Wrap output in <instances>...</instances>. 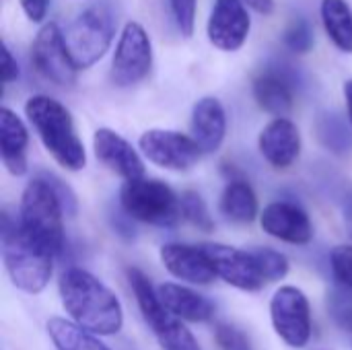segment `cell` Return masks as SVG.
<instances>
[{
    "mask_svg": "<svg viewBox=\"0 0 352 350\" xmlns=\"http://www.w3.org/2000/svg\"><path fill=\"white\" fill-rule=\"evenodd\" d=\"M62 307L78 326L97 336H113L124 326V311L116 293L82 268H66L58 281Z\"/></svg>",
    "mask_w": 352,
    "mask_h": 350,
    "instance_id": "6da1fadb",
    "label": "cell"
},
{
    "mask_svg": "<svg viewBox=\"0 0 352 350\" xmlns=\"http://www.w3.org/2000/svg\"><path fill=\"white\" fill-rule=\"evenodd\" d=\"M25 116L60 167L80 171L87 165L85 144L76 134L74 120L60 101L47 95H33L25 103Z\"/></svg>",
    "mask_w": 352,
    "mask_h": 350,
    "instance_id": "7a4b0ae2",
    "label": "cell"
},
{
    "mask_svg": "<svg viewBox=\"0 0 352 350\" xmlns=\"http://www.w3.org/2000/svg\"><path fill=\"white\" fill-rule=\"evenodd\" d=\"M54 258L25 233L19 219H12L6 210L2 212V260L10 283L19 291L27 295L41 293L52 278Z\"/></svg>",
    "mask_w": 352,
    "mask_h": 350,
    "instance_id": "3957f363",
    "label": "cell"
},
{
    "mask_svg": "<svg viewBox=\"0 0 352 350\" xmlns=\"http://www.w3.org/2000/svg\"><path fill=\"white\" fill-rule=\"evenodd\" d=\"M64 217L66 210L54 186L43 175L33 177L23 190L19 221L25 233L52 256L64 252Z\"/></svg>",
    "mask_w": 352,
    "mask_h": 350,
    "instance_id": "277c9868",
    "label": "cell"
},
{
    "mask_svg": "<svg viewBox=\"0 0 352 350\" xmlns=\"http://www.w3.org/2000/svg\"><path fill=\"white\" fill-rule=\"evenodd\" d=\"M122 210L138 223L169 229L182 219L179 196L161 179H128L120 190Z\"/></svg>",
    "mask_w": 352,
    "mask_h": 350,
    "instance_id": "5b68a950",
    "label": "cell"
},
{
    "mask_svg": "<svg viewBox=\"0 0 352 350\" xmlns=\"http://www.w3.org/2000/svg\"><path fill=\"white\" fill-rule=\"evenodd\" d=\"M128 283L136 297L138 309L153 330L157 342L163 350H202L196 336L184 324L182 318L171 314L159 299L157 289H153L146 274L138 268H128Z\"/></svg>",
    "mask_w": 352,
    "mask_h": 350,
    "instance_id": "8992f818",
    "label": "cell"
},
{
    "mask_svg": "<svg viewBox=\"0 0 352 350\" xmlns=\"http://www.w3.org/2000/svg\"><path fill=\"white\" fill-rule=\"evenodd\" d=\"M113 37L116 19L105 4L89 6L64 31L66 47L78 70H87L97 64L109 52Z\"/></svg>",
    "mask_w": 352,
    "mask_h": 350,
    "instance_id": "52a82bcc",
    "label": "cell"
},
{
    "mask_svg": "<svg viewBox=\"0 0 352 350\" xmlns=\"http://www.w3.org/2000/svg\"><path fill=\"white\" fill-rule=\"evenodd\" d=\"M153 68V43L138 21H128L118 39L111 58V83L116 87H134L148 76Z\"/></svg>",
    "mask_w": 352,
    "mask_h": 350,
    "instance_id": "ba28073f",
    "label": "cell"
},
{
    "mask_svg": "<svg viewBox=\"0 0 352 350\" xmlns=\"http://www.w3.org/2000/svg\"><path fill=\"white\" fill-rule=\"evenodd\" d=\"M270 320L276 336L291 349H303L311 338V307L299 287L285 285L270 299Z\"/></svg>",
    "mask_w": 352,
    "mask_h": 350,
    "instance_id": "9c48e42d",
    "label": "cell"
},
{
    "mask_svg": "<svg viewBox=\"0 0 352 350\" xmlns=\"http://www.w3.org/2000/svg\"><path fill=\"white\" fill-rule=\"evenodd\" d=\"M31 62L35 72L56 87H72L78 78V66L66 47L64 31L58 23H45L37 31L31 45Z\"/></svg>",
    "mask_w": 352,
    "mask_h": 350,
    "instance_id": "30bf717a",
    "label": "cell"
},
{
    "mask_svg": "<svg viewBox=\"0 0 352 350\" xmlns=\"http://www.w3.org/2000/svg\"><path fill=\"white\" fill-rule=\"evenodd\" d=\"M138 146L151 163L169 171H190L204 155L194 136L163 128L146 130Z\"/></svg>",
    "mask_w": 352,
    "mask_h": 350,
    "instance_id": "8fae6325",
    "label": "cell"
},
{
    "mask_svg": "<svg viewBox=\"0 0 352 350\" xmlns=\"http://www.w3.org/2000/svg\"><path fill=\"white\" fill-rule=\"evenodd\" d=\"M252 31V19L245 0H217L208 23V41L223 52H237L243 47Z\"/></svg>",
    "mask_w": 352,
    "mask_h": 350,
    "instance_id": "7c38bea8",
    "label": "cell"
},
{
    "mask_svg": "<svg viewBox=\"0 0 352 350\" xmlns=\"http://www.w3.org/2000/svg\"><path fill=\"white\" fill-rule=\"evenodd\" d=\"M204 250L214 264L217 276L227 285L245 293H258L266 285L252 250H239L223 243H206Z\"/></svg>",
    "mask_w": 352,
    "mask_h": 350,
    "instance_id": "4fadbf2b",
    "label": "cell"
},
{
    "mask_svg": "<svg viewBox=\"0 0 352 350\" xmlns=\"http://www.w3.org/2000/svg\"><path fill=\"white\" fill-rule=\"evenodd\" d=\"M260 227L274 239L291 245H307L314 239V223L309 215L293 202H270L260 212Z\"/></svg>",
    "mask_w": 352,
    "mask_h": 350,
    "instance_id": "5bb4252c",
    "label": "cell"
},
{
    "mask_svg": "<svg viewBox=\"0 0 352 350\" xmlns=\"http://www.w3.org/2000/svg\"><path fill=\"white\" fill-rule=\"evenodd\" d=\"M165 270L190 285H210L217 276L214 264L204 245L165 243L159 252Z\"/></svg>",
    "mask_w": 352,
    "mask_h": 350,
    "instance_id": "9a60e30c",
    "label": "cell"
},
{
    "mask_svg": "<svg viewBox=\"0 0 352 350\" xmlns=\"http://www.w3.org/2000/svg\"><path fill=\"white\" fill-rule=\"evenodd\" d=\"M93 151L97 161L122 179L144 177V163L138 151L116 130L99 128L93 134Z\"/></svg>",
    "mask_w": 352,
    "mask_h": 350,
    "instance_id": "2e32d148",
    "label": "cell"
},
{
    "mask_svg": "<svg viewBox=\"0 0 352 350\" xmlns=\"http://www.w3.org/2000/svg\"><path fill=\"white\" fill-rule=\"evenodd\" d=\"M258 149L272 169H289L301 155L299 128L287 116L274 118L262 128L258 136Z\"/></svg>",
    "mask_w": 352,
    "mask_h": 350,
    "instance_id": "e0dca14e",
    "label": "cell"
},
{
    "mask_svg": "<svg viewBox=\"0 0 352 350\" xmlns=\"http://www.w3.org/2000/svg\"><path fill=\"white\" fill-rule=\"evenodd\" d=\"M285 66H268L254 78V99L258 107L274 118L291 113L295 105V78L283 70Z\"/></svg>",
    "mask_w": 352,
    "mask_h": 350,
    "instance_id": "ac0fdd59",
    "label": "cell"
},
{
    "mask_svg": "<svg viewBox=\"0 0 352 350\" xmlns=\"http://www.w3.org/2000/svg\"><path fill=\"white\" fill-rule=\"evenodd\" d=\"M192 136L204 155L217 153L227 136V111L217 97H202L192 107Z\"/></svg>",
    "mask_w": 352,
    "mask_h": 350,
    "instance_id": "d6986e66",
    "label": "cell"
},
{
    "mask_svg": "<svg viewBox=\"0 0 352 350\" xmlns=\"http://www.w3.org/2000/svg\"><path fill=\"white\" fill-rule=\"evenodd\" d=\"M27 146H29V132L25 122L10 109H0V157L2 165L10 175H25L27 173Z\"/></svg>",
    "mask_w": 352,
    "mask_h": 350,
    "instance_id": "ffe728a7",
    "label": "cell"
},
{
    "mask_svg": "<svg viewBox=\"0 0 352 350\" xmlns=\"http://www.w3.org/2000/svg\"><path fill=\"white\" fill-rule=\"evenodd\" d=\"M157 295L161 299V303L175 314L177 318H182L184 322H194V324H204L210 322L214 316V305L210 299H206L204 295L177 285V283H163L157 289Z\"/></svg>",
    "mask_w": 352,
    "mask_h": 350,
    "instance_id": "44dd1931",
    "label": "cell"
},
{
    "mask_svg": "<svg viewBox=\"0 0 352 350\" xmlns=\"http://www.w3.org/2000/svg\"><path fill=\"white\" fill-rule=\"evenodd\" d=\"M221 212L225 219L237 225H250L258 219L260 206H258V196L254 188L250 186L248 179L239 175H231L227 186L223 188L221 194Z\"/></svg>",
    "mask_w": 352,
    "mask_h": 350,
    "instance_id": "7402d4cb",
    "label": "cell"
},
{
    "mask_svg": "<svg viewBox=\"0 0 352 350\" xmlns=\"http://www.w3.org/2000/svg\"><path fill=\"white\" fill-rule=\"evenodd\" d=\"M47 336L56 350H109L97 338L95 332L66 318H50Z\"/></svg>",
    "mask_w": 352,
    "mask_h": 350,
    "instance_id": "603a6c76",
    "label": "cell"
},
{
    "mask_svg": "<svg viewBox=\"0 0 352 350\" xmlns=\"http://www.w3.org/2000/svg\"><path fill=\"white\" fill-rule=\"evenodd\" d=\"M324 29L330 41L340 50L352 54V8L346 0H322L320 6Z\"/></svg>",
    "mask_w": 352,
    "mask_h": 350,
    "instance_id": "cb8c5ba5",
    "label": "cell"
},
{
    "mask_svg": "<svg viewBox=\"0 0 352 350\" xmlns=\"http://www.w3.org/2000/svg\"><path fill=\"white\" fill-rule=\"evenodd\" d=\"M318 140L334 155H349L352 151V126L351 122L336 111H322L316 120Z\"/></svg>",
    "mask_w": 352,
    "mask_h": 350,
    "instance_id": "d4e9b609",
    "label": "cell"
},
{
    "mask_svg": "<svg viewBox=\"0 0 352 350\" xmlns=\"http://www.w3.org/2000/svg\"><path fill=\"white\" fill-rule=\"evenodd\" d=\"M179 206H182V219L188 221L192 227H196L202 233L214 231V221L210 217V210L198 192H194V190L182 192L179 194Z\"/></svg>",
    "mask_w": 352,
    "mask_h": 350,
    "instance_id": "484cf974",
    "label": "cell"
},
{
    "mask_svg": "<svg viewBox=\"0 0 352 350\" xmlns=\"http://www.w3.org/2000/svg\"><path fill=\"white\" fill-rule=\"evenodd\" d=\"M252 254L258 262V268L262 272V276L266 278V283H274L280 281L289 274V260L285 254L272 250V248H252Z\"/></svg>",
    "mask_w": 352,
    "mask_h": 350,
    "instance_id": "4316f807",
    "label": "cell"
},
{
    "mask_svg": "<svg viewBox=\"0 0 352 350\" xmlns=\"http://www.w3.org/2000/svg\"><path fill=\"white\" fill-rule=\"evenodd\" d=\"M314 29L309 25L307 19L299 17V19H293L291 25L287 27L285 35H283V43L289 52L293 54H307L311 47H314Z\"/></svg>",
    "mask_w": 352,
    "mask_h": 350,
    "instance_id": "83f0119b",
    "label": "cell"
},
{
    "mask_svg": "<svg viewBox=\"0 0 352 350\" xmlns=\"http://www.w3.org/2000/svg\"><path fill=\"white\" fill-rule=\"evenodd\" d=\"M330 268L336 283L352 291V245L342 243L330 252Z\"/></svg>",
    "mask_w": 352,
    "mask_h": 350,
    "instance_id": "f1b7e54d",
    "label": "cell"
},
{
    "mask_svg": "<svg viewBox=\"0 0 352 350\" xmlns=\"http://www.w3.org/2000/svg\"><path fill=\"white\" fill-rule=\"evenodd\" d=\"M214 340L221 350H254L248 334L233 324H219L214 328Z\"/></svg>",
    "mask_w": 352,
    "mask_h": 350,
    "instance_id": "f546056e",
    "label": "cell"
},
{
    "mask_svg": "<svg viewBox=\"0 0 352 350\" xmlns=\"http://www.w3.org/2000/svg\"><path fill=\"white\" fill-rule=\"evenodd\" d=\"M169 8L182 35L190 37L196 25V0H169Z\"/></svg>",
    "mask_w": 352,
    "mask_h": 350,
    "instance_id": "4dcf8cb0",
    "label": "cell"
},
{
    "mask_svg": "<svg viewBox=\"0 0 352 350\" xmlns=\"http://www.w3.org/2000/svg\"><path fill=\"white\" fill-rule=\"evenodd\" d=\"M52 186H54V190H56V194L60 196V200H62V206H64V210H66V217H74L76 215V206H78V202H76V196H74V192L60 179V177H56L54 173H41Z\"/></svg>",
    "mask_w": 352,
    "mask_h": 350,
    "instance_id": "1f68e13d",
    "label": "cell"
},
{
    "mask_svg": "<svg viewBox=\"0 0 352 350\" xmlns=\"http://www.w3.org/2000/svg\"><path fill=\"white\" fill-rule=\"evenodd\" d=\"M19 2L31 23H43L52 6V0H19Z\"/></svg>",
    "mask_w": 352,
    "mask_h": 350,
    "instance_id": "d6a6232c",
    "label": "cell"
},
{
    "mask_svg": "<svg viewBox=\"0 0 352 350\" xmlns=\"http://www.w3.org/2000/svg\"><path fill=\"white\" fill-rule=\"evenodd\" d=\"M0 72H2V85L4 87H8L10 83H14L19 78V64H16L12 52L6 43H2V68H0Z\"/></svg>",
    "mask_w": 352,
    "mask_h": 350,
    "instance_id": "836d02e7",
    "label": "cell"
},
{
    "mask_svg": "<svg viewBox=\"0 0 352 350\" xmlns=\"http://www.w3.org/2000/svg\"><path fill=\"white\" fill-rule=\"evenodd\" d=\"M245 4L260 14H270L274 10V0H245Z\"/></svg>",
    "mask_w": 352,
    "mask_h": 350,
    "instance_id": "e575fe53",
    "label": "cell"
},
{
    "mask_svg": "<svg viewBox=\"0 0 352 350\" xmlns=\"http://www.w3.org/2000/svg\"><path fill=\"white\" fill-rule=\"evenodd\" d=\"M344 101H346V116L352 126V78L344 83Z\"/></svg>",
    "mask_w": 352,
    "mask_h": 350,
    "instance_id": "d590c367",
    "label": "cell"
}]
</instances>
